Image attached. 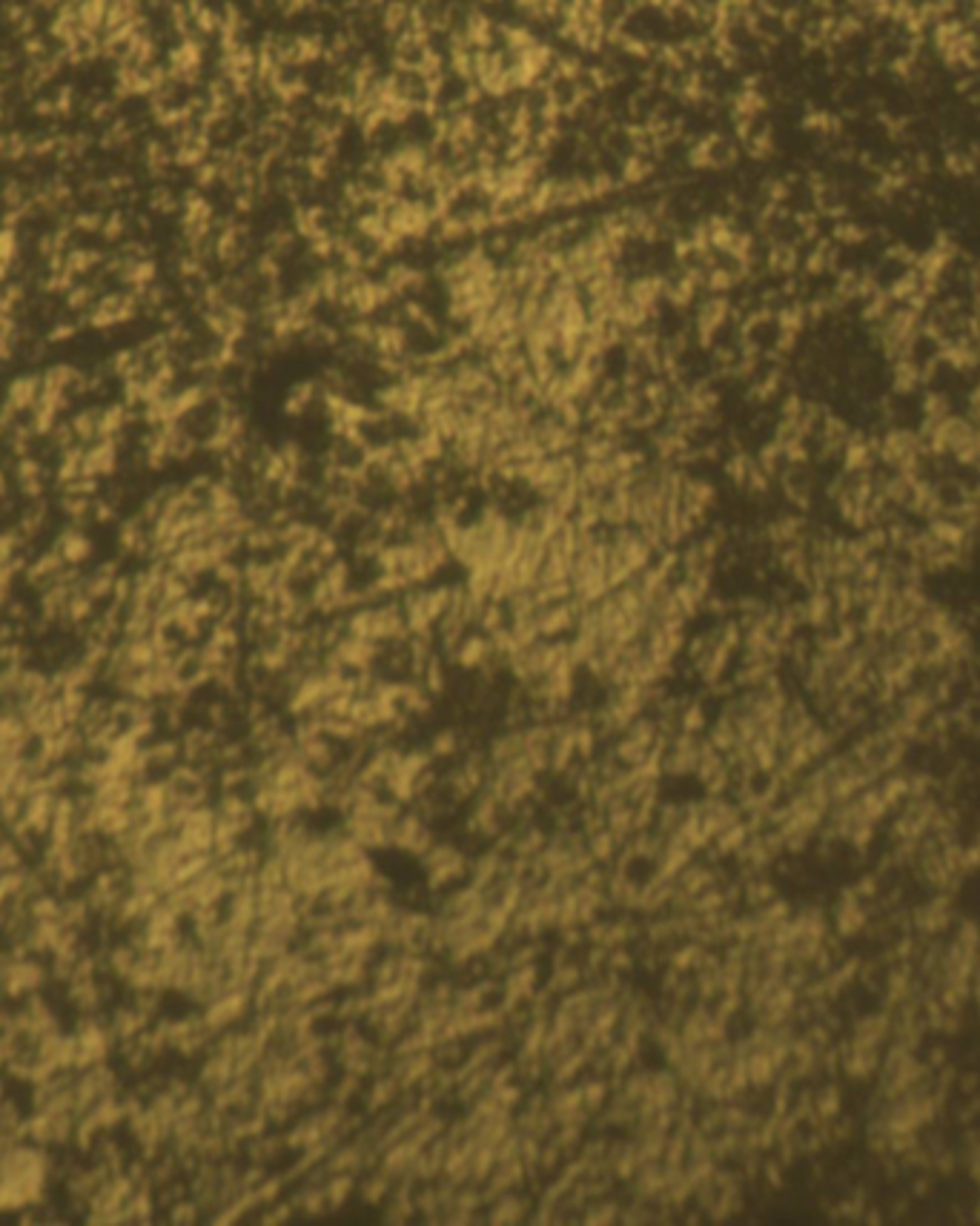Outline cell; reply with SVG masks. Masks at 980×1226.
<instances>
[{"label":"cell","mask_w":980,"mask_h":1226,"mask_svg":"<svg viewBox=\"0 0 980 1226\" xmlns=\"http://www.w3.org/2000/svg\"><path fill=\"white\" fill-rule=\"evenodd\" d=\"M528 1215V1200L519 1198V1192H505L493 1200L488 1221L490 1224H519Z\"/></svg>","instance_id":"6da1fadb"},{"label":"cell","mask_w":980,"mask_h":1226,"mask_svg":"<svg viewBox=\"0 0 980 1226\" xmlns=\"http://www.w3.org/2000/svg\"><path fill=\"white\" fill-rule=\"evenodd\" d=\"M579 1089H582V1106H585L591 1115H597V1112H602V1109L608 1106V1097H611V1084H608V1078H599V1075H594V1078L582 1081V1084H579Z\"/></svg>","instance_id":"7a4b0ae2"},{"label":"cell","mask_w":980,"mask_h":1226,"mask_svg":"<svg viewBox=\"0 0 980 1226\" xmlns=\"http://www.w3.org/2000/svg\"><path fill=\"white\" fill-rule=\"evenodd\" d=\"M353 1172H339V1175H330L325 1180V1195H327V1203H330V1209H342L344 1203H347V1198L353 1195Z\"/></svg>","instance_id":"3957f363"},{"label":"cell","mask_w":980,"mask_h":1226,"mask_svg":"<svg viewBox=\"0 0 980 1226\" xmlns=\"http://www.w3.org/2000/svg\"><path fill=\"white\" fill-rule=\"evenodd\" d=\"M588 848H591V854H594V860H597L599 866H608V869H611L614 860H617V854H620V840H617L608 828H602V831L588 837Z\"/></svg>","instance_id":"277c9868"},{"label":"cell","mask_w":980,"mask_h":1226,"mask_svg":"<svg viewBox=\"0 0 980 1226\" xmlns=\"http://www.w3.org/2000/svg\"><path fill=\"white\" fill-rule=\"evenodd\" d=\"M390 1192H393V1178H390L387 1172H376V1175H370V1178L364 1180V1186H361V1198L367 1200L370 1206L381 1203V1200L387 1198Z\"/></svg>","instance_id":"5b68a950"},{"label":"cell","mask_w":980,"mask_h":1226,"mask_svg":"<svg viewBox=\"0 0 980 1226\" xmlns=\"http://www.w3.org/2000/svg\"><path fill=\"white\" fill-rule=\"evenodd\" d=\"M614 1221H620V1206H617L614 1200H602V1203H594V1206H585V1209H582V1224L599 1226L614 1224Z\"/></svg>","instance_id":"8992f818"},{"label":"cell","mask_w":980,"mask_h":1226,"mask_svg":"<svg viewBox=\"0 0 980 1226\" xmlns=\"http://www.w3.org/2000/svg\"><path fill=\"white\" fill-rule=\"evenodd\" d=\"M358 1091H361V1078H358V1075H350V1072H344V1075H342V1081L330 1089V1100H333V1103H339V1106H347Z\"/></svg>","instance_id":"52a82bcc"},{"label":"cell","mask_w":980,"mask_h":1226,"mask_svg":"<svg viewBox=\"0 0 980 1226\" xmlns=\"http://www.w3.org/2000/svg\"><path fill=\"white\" fill-rule=\"evenodd\" d=\"M456 751H459V739H456L453 731H439V734L434 736V742H431V754H434V760L453 757Z\"/></svg>","instance_id":"ba28073f"},{"label":"cell","mask_w":980,"mask_h":1226,"mask_svg":"<svg viewBox=\"0 0 980 1226\" xmlns=\"http://www.w3.org/2000/svg\"><path fill=\"white\" fill-rule=\"evenodd\" d=\"M634 963H637V954L628 952V946H620V949H611V952H608V969H611V972H617V975H626V972H631V969H634Z\"/></svg>","instance_id":"9c48e42d"},{"label":"cell","mask_w":980,"mask_h":1226,"mask_svg":"<svg viewBox=\"0 0 980 1226\" xmlns=\"http://www.w3.org/2000/svg\"><path fill=\"white\" fill-rule=\"evenodd\" d=\"M493 1094H496V1100H499V1106L502 1109H517V1106H522V1086H517L514 1081L511 1084H505V1086H499V1089H490Z\"/></svg>","instance_id":"30bf717a"}]
</instances>
